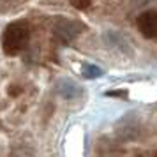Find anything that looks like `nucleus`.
<instances>
[{
    "label": "nucleus",
    "mask_w": 157,
    "mask_h": 157,
    "mask_svg": "<svg viewBox=\"0 0 157 157\" xmlns=\"http://www.w3.org/2000/svg\"><path fill=\"white\" fill-rule=\"evenodd\" d=\"M43 2H48V4H51V2H57V0H43Z\"/></svg>",
    "instance_id": "nucleus-7"
},
{
    "label": "nucleus",
    "mask_w": 157,
    "mask_h": 157,
    "mask_svg": "<svg viewBox=\"0 0 157 157\" xmlns=\"http://www.w3.org/2000/svg\"><path fill=\"white\" fill-rule=\"evenodd\" d=\"M81 72H83V76L88 79H94L97 78V76H101V69L99 67H95V65H83V69H81Z\"/></svg>",
    "instance_id": "nucleus-4"
},
{
    "label": "nucleus",
    "mask_w": 157,
    "mask_h": 157,
    "mask_svg": "<svg viewBox=\"0 0 157 157\" xmlns=\"http://www.w3.org/2000/svg\"><path fill=\"white\" fill-rule=\"evenodd\" d=\"M138 30L141 32L143 37L147 39H155L157 37V11L150 9L140 14L138 18Z\"/></svg>",
    "instance_id": "nucleus-3"
},
{
    "label": "nucleus",
    "mask_w": 157,
    "mask_h": 157,
    "mask_svg": "<svg viewBox=\"0 0 157 157\" xmlns=\"http://www.w3.org/2000/svg\"><path fill=\"white\" fill-rule=\"evenodd\" d=\"M72 7L78 9V11H85V9L90 7V4H92V0H71Z\"/></svg>",
    "instance_id": "nucleus-5"
},
{
    "label": "nucleus",
    "mask_w": 157,
    "mask_h": 157,
    "mask_svg": "<svg viewBox=\"0 0 157 157\" xmlns=\"http://www.w3.org/2000/svg\"><path fill=\"white\" fill-rule=\"evenodd\" d=\"M30 37V27L27 21L18 20V21L9 23L4 34H2V50L7 57H14L25 50Z\"/></svg>",
    "instance_id": "nucleus-1"
},
{
    "label": "nucleus",
    "mask_w": 157,
    "mask_h": 157,
    "mask_svg": "<svg viewBox=\"0 0 157 157\" xmlns=\"http://www.w3.org/2000/svg\"><path fill=\"white\" fill-rule=\"evenodd\" d=\"M108 97H127L129 94L127 90H109V92H106Z\"/></svg>",
    "instance_id": "nucleus-6"
},
{
    "label": "nucleus",
    "mask_w": 157,
    "mask_h": 157,
    "mask_svg": "<svg viewBox=\"0 0 157 157\" xmlns=\"http://www.w3.org/2000/svg\"><path fill=\"white\" fill-rule=\"evenodd\" d=\"M85 30V25L81 21H76V20H69V18H60L57 23H55V29H53V34L60 43H71L74 37L78 36L79 32Z\"/></svg>",
    "instance_id": "nucleus-2"
}]
</instances>
